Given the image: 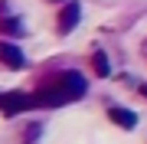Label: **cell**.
Segmentation results:
<instances>
[{"label": "cell", "mask_w": 147, "mask_h": 144, "mask_svg": "<svg viewBox=\"0 0 147 144\" xmlns=\"http://www.w3.org/2000/svg\"><path fill=\"white\" fill-rule=\"evenodd\" d=\"M85 92H88L85 75L75 72V69H65V72H56V75H49V79L39 82L36 101H39L42 108H59V105H65V101L82 98Z\"/></svg>", "instance_id": "cell-1"}, {"label": "cell", "mask_w": 147, "mask_h": 144, "mask_svg": "<svg viewBox=\"0 0 147 144\" xmlns=\"http://www.w3.org/2000/svg\"><path fill=\"white\" fill-rule=\"evenodd\" d=\"M33 105H39L36 95H23V92L0 95V112H3L7 118H13V115H20V112H26V108H33Z\"/></svg>", "instance_id": "cell-2"}, {"label": "cell", "mask_w": 147, "mask_h": 144, "mask_svg": "<svg viewBox=\"0 0 147 144\" xmlns=\"http://www.w3.org/2000/svg\"><path fill=\"white\" fill-rule=\"evenodd\" d=\"M79 20H82V3H65L62 13H59V23H56V26H59V33L65 36V33L75 30V23H79Z\"/></svg>", "instance_id": "cell-3"}, {"label": "cell", "mask_w": 147, "mask_h": 144, "mask_svg": "<svg viewBox=\"0 0 147 144\" xmlns=\"http://www.w3.org/2000/svg\"><path fill=\"white\" fill-rule=\"evenodd\" d=\"M0 62H3L7 69H23V66H26V56H23L13 43H3V39H0Z\"/></svg>", "instance_id": "cell-4"}, {"label": "cell", "mask_w": 147, "mask_h": 144, "mask_svg": "<svg viewBox=\"0 0 147 144\" xmlns=\"http://www.w3.org/2000/svg\"><path fill=\"white\" fill-rule=\"evenodd\" d=\"M108 118L118 124V128H124V131L137 124V115L131 112V108H118V105H111V108H108Z\"/></svg>", "instance_id": "cell-5"}, {"label": "cell", "mask_w": 147, "mask_h": 144, "mask_svg": "<svg viewBox=\"0 0 147 144\" xmlns=\"http://www.w3.org/2000/svg\"><path fill=\"white\" fill-rule=\"evenodd\" d=\"M0 30H3L7 36H20V33H23V23L16 20V16H10V13H7L3 20H0Z\"/></svg>", "instance_id": "cell-6"}, {"label": "cell", "mask_w": 147, "mask_h": 144, "mask_svg": "<svg viewBox=\"0 0 147 144\" xmlns=\"http://www.w3.org/2000/svg\"><path fill=\"white\" fill-rule=\"evenodd\" d=\"M92 69L98 72V75H108V72H111V66H108V56H105V53H95V56H92Z\"/></svg>", "instance_id": "cell-7"}, {"label": "cell", "mask_w": 147, "mask_h": 144, "mask_svg": "<svg viewBox=\"0 0 147 144\" xmlns=\"http://www.w3.org/2000/svg\"><path fill=\"white\" fill-rule=\"evenodd\" d=\"M141 95H144V98H147V82H144V85H141Z\"/></svg>", "instance_id": "cell-8"}]
</instances>
